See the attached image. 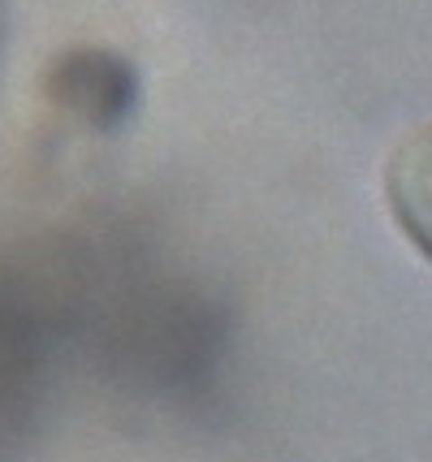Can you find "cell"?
I'll list each match as a JSON object with an SVG mask.
<instances>
[{
    "instance_id": "1",
    "label": "cell",
    "mask_w": 432,
    "mask_h": 462,
    "mask_svg": "<svg viewBox=\"0 0 432 462\" xmlns=\"http://www.w3.org/2000/svg\"><path fill=\"white\" fill-rule=\"evenodd\" d=\"M385 203L393 225L432 263V125H419L393 147L385 164Z\"/></svg>"
}]
</instances>
